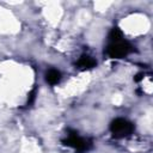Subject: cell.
<instances>
[{"label":"cell","instance_id":"cell-6","mask_svg":"<svg viewBox=\"0 0 153 153\" xmlns=\"http://www.w3.org/2000/svg\"><path fill=\"white\" fill-rule=\"evenodd\" d=\"M109 38H110L111 43H112V42H118V41H121V38H122V31H121L120 29H117V27H114V29L110 31V33H109Z\"/></svg>","mask_w":153,"mask_h":153},{"label":"cell","instance_id":"cell-3","mask_svg":"<svg viewBox=\"0 0 153 153\" xmlns=\"http://www.w3.org/2000/svg\"><path fill=\"white\" fill-rule=\"evenodd\" d=\"M65 142H66V145H68V146H71V147H74V148H75L76 151H79V152L87 151V149L91 147V143H90L87 140L80 137L76 133L69 134L68 137H67V140H66Z\"/></svg>","mask_w":153,"mask_h":153},{"label":"cell","instance_id":"cell-7","mask_svg":"<svg viewBox=\"0 0 153 153\" xmlns=\"http://www.w3.org/2000/svg\"><path fill=\"white\" fill-rule=\"evenodd\" d=\"M33 99H35V90H33V91L30 93V99L27 100V103H29V104H31V103L33 102Z\"/></svg>","mask_w":153,"mask_h":153},{"label":"cell","instance_id":"cell-2","mask_svg":"<svg viewBox=\"0 0 153 153\" xmlns=\"http://www.w3.org/2000/svg\"><path fill=\"white\" fill-rule=\"evenodd\" d=\"M131 50V45L126 42V41H118V42H112L108 49H106V53L110 57H114V59H121V57H124L129 51Z\"/></svg>","mask_w":153,"mask_h":153},{"label":"cell","instance_id":"cell-1","mask_svg":"<svg viewBox=\"0 0 153 153\" xmlns=\"http://www.w3.org/2000/svg\"><path fill=\"white\" fill-rule=\"evenodd\" d=\"M110 130L115 137H124L133 133L134 126L124 118H116L110 124Z\"/></svg>","mask_w":153,"mask_h":153},{"label":"cell","instance_id":"cell-8","mask_svg":"<svg viewBox=\"0 0 153 153\" xmlns=\"http://www.w3.org/2000/svg\"><path fill=\"white\" fill-rule=\"evenodd\" d=\"M141 78H142V74H137V75H136V78H135V81L141 80Z\"/></svg>","mask_w":153,"mask_h":153},{"label":"cell","instance_id":"cell-4","mask_svg":"<svg viewBox=\"0 0 153 153\" xmlns=\"http://www.w3.org/2000/svg\"><path fill=\"white\" fill-rule=\"evenodd\" d=\"M78 66L80 68H92L96 66V61L91 57V56H87V55H84L79 59L78 61Z\"/></svg>","mask_w":153,"mask_h":153},{"label":"cell","instance_id":"cell-5","mask_svg":"<svg viewBox=\"0 0 153 153\" xmlns=\"http://www.w3.org/2000/svg\"><path fill=\"white\" fill-rule=\"evenodd\" d=\"M60 78H61V74L59 71L56 69H49L47 72V81L51 85H55L60 81Z\"/></svg>","mask_w":153,"mask_h":153}]
</instances>
